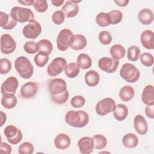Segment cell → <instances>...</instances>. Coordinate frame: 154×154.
Here are the masks:
<instances>
[{
	"mask_svg": "<svg viewBox=\"0 0 154 154\" xmlns=\"http://www.w3.org/2000/svg\"><path fill=\"white\" fill-rule=\"evenodd\" d=\"M65 122L69 126L74 128H84L89 122L88 113L83 110H70L65 114Z\"/></svg>",
	"mask_w": 154,
	"mask_h": 154,
	"instance_id": "cell-1",
	"label": "cell"
},
{
	"mask_svg": "<svg viewBox=\"0 0 154 154\" xmlns=\"http://www.w3.org/2000/svg\"><path fill=\"white\" fill-rule=\"evenodd\" d=\"M14 68L19 76L23 79H29L33 75V66L26 57H17L14 61Z\"/></svg>",
	"mask_w": 154,
	"mask_h": 154,
	"instance_id": "cell-2",
	"label": "cell"
},
{
	"mask_svg": "<svg viewBox=\"0 0 154 154\" xmlns=\"http://www.w3.org/2000/svg\"><path fill=\"white\" fill-rule=\"evenodd\" d=\"M10 14L17 22L25 23L34 20V14L32 11L28 8L14 6L11 8Z\"/></svg>",
	"mask_w": 154,
	"mask_h": 154,
	"instance_id": "cell-3",
	"label": "cell"
},
{
	"mask_svg": "<svg viewBox=\"0 0 154 154\" xmlns=\"http://www.w3.org/2000/svg\"><path fill=\"white\" fill-rule=\"evenodd\" d=\"M120 76L125 81L130 83L137 82L140 76V72L133 64L125 63L120 70Z\"/></svg>",
	"mask_w": 154,
	"mask_h": 154,
	"instance_id": "cell-4",
	"label": "cell"
},
{
	"mask_svg": "<svg viewBox=\"0 0 154 154\" xmlns=\"http://www.w3.org/2000/svg\"><path fill=\"white\" fill-rule=\"evenodd\" d=\"M116 106V102L111 97H105L99 100L96 105V112L100 116H104L112 112Z\"/></svg>",
	"mask_w": 154,
	"mask_h": 154,
	"instance_id": "cell-5",
	"label": "cell"
},
{
	"mask_svg": "<svg viewBox=\"0 0 154 154\" xmlns=\"http://www.w3.org/2000/svg\"><path fill=\"white\" fill-rule=\"evenodd\" d=\"M4 134L8 142L13 145H16L23 138V134L20 129L14 125L7 126L4 131Z\"/></svg>",
	"mask_w": 154,
	"mask_h": 154,
	"instance_id": "cell-6",
	"label": "cell"
},
{
	"mask_svg": "<svg viewBox=\"0 0 154 154\" xmlns=\"http://www.w3.org/2000/svg\"><path fill=\"white\" fill-rule=\"evenodd\" d=\"M73 33L67 28L61 29L57 38V46L59 51H66L70 46V43Z\"/></svg>",
	"mask_w": 154,
	"mask_h": 154,
	"instance_id": "cell-7",
	"label": "cell"
},
{
	"mask_svg": "<svg viewBox=\"0 0 154 154\" xmlns=\"http://www.w3.org/2000/svg\"><path fill=\"white\" fill-rule=\"evenodd\" d=\"M42 32V26L36 20H32L25 25L22 29V34L25 37L34 40L37 38Z\"/></svg>",
	"mask_w": 154,
	"mask_h": 154,
	"instance_id": "cell-8",
	"label": "cell"
},
{
	"mask_svg": "<svg viewBox=\"0 0 154 154\" xmlns=\"http://www.w3.org/2000/svg\"><path fill=\"white\" fill-rule=\"evenodd\" d=\"M67 65L66 59L61 57L55 58L47 67V73L51 76H56L60 75Z\"/></svg>",
	"mask_w": 154,
	"mask_h": 154,
	"instance_id": "cell-9",
	"label": "cell"
},
{
	"mask_svg": "<svg viewBox=\"0 0 154 154\" xmlns=\"http://www.w3.org/2000/svg\"><path fill=\"white\" fill-rule=\"evenodd\" d=\"M48 87L50 96L61 94L67 90L66 82L61 78H54L50 79Z\"/></svg>",
	"mask_w": 154,
	"mask_h": 154,
	"instance_id": "cell-10",
	"label": "cell"
},
{
	"mask_svg": "<svg viewBox=\"0 0 154 154\" xmlns=\"http://www.w3.org/2000/svg\"><path fill=\"white\" fill-rule=\"evenodd\" d=\"M119 65V61L113 58L103 57L98 61V66L100 69L108 73H114Z\"/></svg>",
	"mask_w": 154,
	"mask_h": 154,
	"instance_id": "cell-11",
	"label": "cell"
},
{
	"mask_svg": "<svg viewBox=\"0 0 154 154\" xmlns=\"http://www.w3.org/2000/svg\"><path fill=\"white\" fill-rule=\"evenodd\" d=\"M16 48V43L9 34H4L1 37V52L5 55L13 53Z\"/></svg>",
	"mask_w": 154,
	"mask_h": 154,
	"instance_id": "cell-12",
	"label": "cell"
},
{
	"mask_svg": "<svg viewBox=\"0 0 154 154\" xmlns=\"http://www.w3.org/2000/svg\"><path fill=\"white\" fill-rule=\"evenodd\" d=\"M19 86V82L14 76L7 78L2 84L1 87V93L2 95L5 94H15Z\"/></svg>",
	"mask_w": 154,
	"mask_h": 154,
	"instance_id": "cell-13",
	"label": "cell"
},
{
	"mask_svg": "<svg viewBox=\"0 0 154 154\" xmlns=\"http://www.w3.org/2000/svg\"><path fill=\"white\" fill-rule=\"evenodd\" d=\"M38 88V84L36 82H28L22 85L20 88V96L23 99H31L35 96Z\"/></svg>",
	"mask_w": 154,
	"mask_h": 154,
	"instance_id": "cell-14",
	"label": "cell"
},
{
	"mask_svg": "<svg viewBox=\"0 0 154 154\" xmlns=\"http://www.w3.org/2000/svg\"><path fill=\"white\" fill-rule=\"evenodd\" d=\"M78 147L82 154H90L94 149V140L90 137H82L78 141Z\"/></svg>",
	"mask_w": 154,
	"mask_h": 154,
	"instance_id": "cell-15",
	"label": "cell"
},
{
	"mask_svg": "<svg viewBox=\"0 0 154 154\" xmlns=\"http://www.w3.org/2000/svg\"><path fill=\"white\" fill-rule=\"evenodd\" d=\"M140 41L142 46L150 50L154 49V32L153 31L146 29L143 31L140 35Z\"/></svg>",
	"mask_w": 154,
	"mask_h": 154,
	"instance_id": "cell-16",
	"label": "cell"
},
{
	"mask_svg": "<svg viewBox=\"0 0 154 154\" xmlns=\"http://www.w3.org/2000/svg\"><path fill=\"white\" fill-rule=\"evenodd\" d=\"M134 128L140 135H145L148 132V125L146 119L140 114L137 115L133 122Z\"/></svg>",
	"mask_w": 154,
	"mask_h": 154,
	"instance_id": "cell-17",
	"label": "cell"
},
{
	"mask_svg": "<svg viewBox=\"0 0 154 154\" xmlns=\"http://www.w3.org/2000/svg\"><path fill=\"white\" fill-rule=\"evenodd\" d=\"M87 44V38L82 34H73L69 47L75 51H80L84 49Z\"/></svg>",
	"mask_w": 154,
	"mask_h": 154,
	"instance_id": "cell-18",
	"label": "cell"
},
{
	"mask_svg": "<svg viewBox=\"0 0 154 154\" xmlns=\"http://www.w3.org/2000/svg\"><path fill=\"white\" fill-rule=\"evenodd\" d=\"M71 144L70 138L64 133L58 134L54 138V145L57 149L65 150L69 148Z\"/></svg>",
	"mask_w": 154,
	"mask_h": 154,
	"instance_id": "cell-19",
	"label": "cell"
},
{
	"mask_svg": "<svg viewBox=\"0 0 154 154\" xmlns=\"http://www.w3.org/2000/svg\"><path fill=\"white\" fill-rule=\"evenodd\" d=\"M17 25V22L11 17L10 14L0 12V26L5 30H11Z\"/></svg>",
	"mask_w": 154,
	"mask_h": 154,
	"instance_id": "cell-20",
	"label": "cell"
},
{
	"mask_svg": "<svg viewBox=\"0 0 154 154\" xmlns=\"http://www.w3.org/2000/svg\"><path fill=\"white\" fill-rule=\"evenodd\" d=\"M61 10L66 17L72 18L78 14L79 7L78 4L72 2L70 1H67L63 5Z\"/></svg>",
	"mask_w": 154,
	"mask_h": 154,
	"instance_id": "cell-21",
	"label": "cell"
},
{
	"mask_svg": "<svg viewBox=\"0 0 154 154\" xmlns=\"http://www.w3.org/2000/svg\"><path fill=\"white\" fill-rule=\"evenodd\" d=\"M141 100L146 105H154V88L152 85H147L143 88Z\"/></svg>",
	"mask_w": 154,
	"mask_h": 154,
	"instance_id": "cell-22",
	"label": "cell"
},
{
	"mask_svg": "<svg viewBox=\"0 0 154 154\" xmlns=\"http://www.w3.org/2000/svg\"><path fill=\"white\" fill-rule=\"evenodd\" d=\"M138 19L143 25H148L151 24L154 19L153 11L147 8L141 9L138 13Z\"/></svg>",
	"mask_w": 154,
	"mask_h": 154,
	"instance_id": "cell-23",
	"label": "cell"
},
{
	"mask_svg": "<svg viewBox=\"0 0 154 154\" xmlns=\"http://www.w3.org/2000/svg\"><path fill=\"white\" fill-rule=\"evenodd\" d=\"M86 84L90 87L96 86L100 81V76L97 72L94 70H90L87 72L84 76Z\"/></svg>",
	"mask_w": 154,
	"mask_h": 154,
	"instance_id": "cell-24",
	"label": "cell"
},
{
	"mask_svg": "<svg viewBox=\"0 0 154 154\" xmlns=\"http://www.w3.org/2000/svg\"><path fill=\"white\" fill-rule=\"evenodd\" d=\"M112 112L116 120L118 121H123L125 120L128 116V108L125 105L119 103L116 105Z\"/></svg>",
	"mask_w": 154,
	"mask_h": 154,
	"instance_id": "cell-25",
	"label": "cell"
},
{
	"mask_svg": "<svg viewBox=\"0 0 154 154\" xmlns=\"http://www.w3.org/2000/svg\"><path fill=\"white\" fill-rule=\"evenodd\" d=\"M122 144L126 148H135L138 144V138L133 133H128L123 137Z\"/></svg>",
	"mask_w": 154,
	"mask_h": 154,
	"instance_id": "cell-26",
	"label": "cell"
},
{
	"mask_svg": "<svg viewBox=\"0 0 154 154\" xmlns=\"http://www.w3.org/2000/svg\"><path fill=\"white\" fill-rule=\"evenodd\" d=\"M135 91L131 85H125L122 87L119 91V97L123 102H129L132 100L134 96Z\"/></svg>",
	"mask_w": 154,
	"mask_h": 154,
	"instance_id": "cell-27",
	"label": "cell"
},
{
	"mask_svg": "<svg viewBox=\"0 0 154 154\" xmlns=\"http://www.w3.org/2000/svg\"><path fill=\"white\" fill-rule=\"evenodd\" d=\"M17 103V99L15 94H5L2 95L1 98V105L6 109H12Z\"/></svg>",
	"mask_w": 154,
	"mask_h": 154,
	"instance_id": "cell-28",
	"label": "cell"
},
{
	"mask_svg": "<svg viewBox=\"0 0 154 154\" xmlns=\"http://www.w3.org/2000/svg\"><path fill=\"white\" fill-rule=\"evenodd\" d=\"M109 54L112 58L119 60L123 59L126 54L125 48L119 44L112 45L109 49Z\"/></svg>",
	"mask_w": 154,
	"mask_h": 154,
	"instance_id": "cell-29",
	"label": "cell"
},
{
	"mask_svg": "<svg viewBox=\"0 0 154 154\" xmlns=\"http://www.w3.org/2000/svg\"><path fill=\"white\" fill-rule=\"evenodd\" d=\"M76 63L80 69H88L92 65V60L88 55L82 53L78 56Z\"/></svg>",
	"mask_w": 154,
	"mask_h": 154,
	"instance_id": "cell-30",
	"label": "cell"
},
{
	"mask_svg": "<svg viewBox=\"0 0 154 154\" xmlns=\"http://www.w3.org/2000/svg\"><path fill=\"white\" fill-rule=\"evenodd\" d=\"M64 72L66 75L69 78H76L80 72V68L76 63L72 62L67 64Z\"/></svg>",
	"mask_w": 154,
	"mask_h": 154,
	"instance_id": "cell-31",
	"label": "cell"
},
{
	"mask_svg": "<svg viewBox=\"0 0 154 154\" xmlns=\"http://www.w3.org/2000/svg\"><path fill=\"white\" fill-rule=\"evenodd\" d=\"M96 22L99 26L106 27L111 24V17L108 13L100 12L96 17Z\"/></svg>",
	"mask_w": 154,
	"mask_h": 154,
	"instance_id": "cell-32",
	"label": "cell"
},
{
	"mask_svg": "<svg viewBox=\"0 0 154 154\" xmlns=\"http://www.w3.org/2000/svg\"><path fill=\"white\" fill-rule=\"evenodd\" d=\"M38 52H42L50 55L53 50L51 42L48 39H42L37 43Z\"/></svg>",
	"mask_w": 154,
	"mask_h": 154,
	"instance_id": "cell-33",
	"label": "cell"
},
{
	"mask_svg": "<svg viewBox=\"0 0 154 154\" xmlns=\"http://www.w3.org/2000/svg\"><path fill=\"white\" fill-rule=\"evenodd\" d=\"M49 55L46 53L38 52L34 58V62L38 67H43L48 63L49 59Z\"/></svg>",
	"mask_w": 154,
	"mask_h": 154,
	"instance_id": "cell-34",
	"label": "cell"
},
{
	"mask_svg": "<svg viewBox=\"0 0 154 154\" xmlns=\"http://www.w3.org/2000/svg\"><path fill=\"white\" fill-rule=\"evenodd\" d=\"M94 140V147L97 150L103 149L107 145L106 137L102 134H96L93 136Z\"/></svg>",
	"mask_w": 154,
	"mask_h": 154,
	"instance_id": "cell-35",
	"label": "cell"
},
{
	"mask_svg": "<svg viewBox=\"0 0 154 154\" xmlns=\"http://www.w3.org/2000/svg\"><path fill=\"white\" fill-rule=\"evenodd\" d=\"M140 49L135 45H132L129 47L128 49L127 58L131 61H137L140 58Z\"/></svg>",
	"mask_w": 154,
	"mask_h": 154,
	"instance_id": "cell-36",
	"label": "cell"
},
{
	"mask_svg": "<svg viewBox=\"0 0 154 154\" xmlns=\"http://www.w3.org/2000/svg\"><path fill=\"white\" fill-rule=\"evenodd\" d=\"M34 151V147L31 143L23 142L18 147L19 154H32Z\"/></svg>",
	"mask_w": 154,
	"mask_h": 154,
	"instance_id": "cell-37",
	"label": "cell"
},
{
	"mask_svg": "<svg viewBox=\"0 0 154 154\" xmlns=\"http://www.w3.org/2000/svg\"><path fill=\"white\" fill-rule=\"evenodd\" d=\"M140 60L141 64L146 67H151L154 63L153 55L149 52H144L140 54Z\"/></svg>",
	"mask_w": 154,
	"mask_h": 154,
	"instance_id": "cell-38",
	"label": "cell"
},
{
	"mask_svg": "<svg viewBox=\"0 0 154 154\" xmlns=\"http://www.w3.org/2000/svg\"><path fill=\"white\" fill-rule=\"evenodd\" d=\"M108 13L111 17L112 25L118 24L122 20L123 13L120 10H113L109 11Z\"/></svg>",
	"mask_w": 154,
	"mask_h": 154,
	"instance_id": "cell-39",
	"label": "cell"
},
{
	"mask_svg": "<svg viewBox=\"0 0 154 154\" xmlns=\"http://www.w3.org/2000/svg\"><path fill=\"white\" fill-rule=\"evenodd\" d=\"M69 97V93L68 90H66L64 93L56 95V96H51V99L53 102L56 104L61 105L65 103Z\"/></svg>",
	"mask_w": 154,
	"mask_h": 154,
	"instance_id": "cell-40",
	"label": "cell"
},
{
	"mask_svg": "<svg viewBox=\"0 0 154 154\" xmlns=\"http://www.w3.org/2000/svg\"><path fill=\"white\" fill-rule=\"evenodd\" d=\"M98 38L101 44L103 45H108L112 42V35L108 31H102L99 32Z\"/></svg>",
	"mask_w": 154,
	"mask_h": 154,
	"instance_id": "cell-41",
	"label": "cell"
},
{
	"mask_svg": "<svg viewBox=\"0 0 154 154\" xmlns=\"http://www.w3.org/2000/svg\"><path fill=\"white\" fill-rule=\"evenodd\" d=\"M25 52L28 54H34L38 52L37 43L35 41H27L23 45Z\"/></svg>",
	"mask_w": 154,
	"mask_h": 154,
	"instance_id": "cell-42",
	"label": "cell"
},
{
	"mask_svg": "<svg viewBox=\"0 0 154 154\" xmlns=\"http://www.w3.org/2000/svg\"><path fill=\"white\" fill-rule=\"evenodd\" d=\"M11 63L7 58H1L0 60V73L5 75L11 70Z\"/></svg>",
	"mask_w": 154,
	"mask_h": 154,
	"instance_id": "cell-43",
	"label": "cell"
},
{
	"mask_svg": "<svg viewBox=\"0 0 154 154\" xmlns=\"http://www.w3.org/2000/svg\"><path fill=\"white\" fill-rule=\"evenodd\" d=\"M85 104V99L81 95L73 96L70 100V105L75 108H79L84 106Z\"/></svg>",
	"mask_w": 154,
	"mask_h": 154,
	"instance_id": "cell-44",
	"label": "cell"
},
{
	"mask_svg": "<svg viewBox=\"0 0 154 154\" xmlns=\"http://www.w3.org/2000/svg\"><path fill=\"white\" fill-rule=\"evenodd\" d=\"M34 7L38 13H44L46 11L48 8V4L46 0H36L34 1Z\"/></svg>",
	"mask_w": 154,
	"mask_h": 154,
	"instance_id": "cell-45",
	"label": "cell"
},
{
	"mask_svg": "<svg viewBox=\"0 0 154 154\" xmlns=\"http://www.w3.org/2000/svg\"><path fill=\"white\" fill-rule=\"evenodd\" d=\"M65 20V15L62 10H57L52 15V20L55 25L62 24Z\"/></svg>",
	"mask_w": 154,
	"mask_h": 154,
	"instance_id": "cell-46",
	"label": "cell"
},
{
	"mask_svg": "<svg viewBox=\"0 0 154 154\" xmlns=\"http://www.w3.org/2000/svg\"><path fill=\"white\" fill-rule=\"evenodd\" d=\"M12 152L11 146L5 142H1L0 146V152L1 153L10 154Z\"/></svg>",
	"mask_w": 154,
	"mask_h": 154,
	"instance_id": "cell-47",
	"label": "cell"
},
{
	"mask_svg": "<svg viewBox=\"0 0 154 154\" xmlns=\"http://www.w3.org/2000/svg\"><path fill=\"white\" fill-rule=\"evenodd\" d=\"M145 113L150 119H154V105H147L145 108Z\"/></svg>",
	"mask_w": 154,
	"mask_h": 154,
	"instance_id": "cell-48",
	"label": "cell"
},
{
	"mask_svg": "<svg viewBox=\"0 0 154 154\" xmlns=\"http://www.w3.org/2000/svg\"><path fill=\"white\" fill-rule=\"evenodd\" d=\"M114 2L119 7H124L127 6V5L129 2L128 0H114Z\"/></svg>",
	"mask_w": 154,
	"mask_h": 154,
	"instance_id": "cell-49",
	"label": "cell"
},
{
	"mask_svg": "<svg viewBox=\"0 0 154 154\" xmlns=\"http://www.w3.org/2000/svg\"><path fill=\"white\" fill-rule=\"evenodd\" d=\"M34 1L33 0H23V1H18V2L26 6H31L34 5Z\"/></svg>",
	"mask_w": 154,
	"mask_h": 154,
	"instance_id": "cell-50",
	"label": "cell"
},
{
	"mask_svg": "<svg viewBox=\"0 0 154 154\" xmlns=\"http://www.w3.org/2000/svg\"><path fill=\"white\" fill-rule=\"evenodd\" d=\"M7 120V116L5 112L3 111H1V125L0 126L2 127L4 124L6 122Z\"/></svg>",
	"mask_w": 154,
	"mask_h": 154,
	"instance_id": "cell-51",
	"label": "cell"
},
{
	"mask_svg": "<svg viewBox=\"0 0 154 154\" xmlns=\"http://www.w3.org/2000/svg\"><path fill=\"white\" fill-rule=\"evenodd\" d=\"M51 3L55 7H60L64 2V0H51Z\"/></svg>",
	"mask_w": 154,
	"mask_h": 154,
	"instance_id": "cell-52",
	"label": "cell"
},
{
	"mask_svg": "<svg viewBox=\"0 0 154 154\" xmlns=\"http://www.w3.org/2000/svg\"><path fill=\"white\" fill-rule=\"evenodd\" d=\"M70 1L73 3H74V4H78V3L81 2V1H75V0H71Z\"/></svg>",
	"mask_w": 154,
	"mask_h": 154,
	"instance_id": "cell-53",
	"label": "cell"
}]
</instances>
